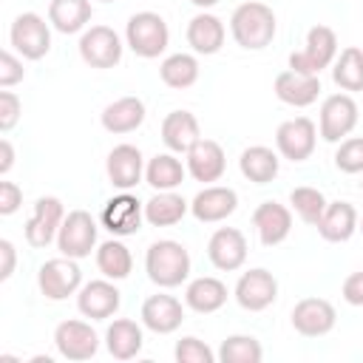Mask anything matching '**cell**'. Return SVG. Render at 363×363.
<instances>
[{
	"instance_id": "obj_43",
	"label": "cell",
	"mask_w": 363,
	"mask_h": 363,
	"mask_svg": "<svg viewBox=\"0 0 363 363\" xmlns=\"http://www.w3.org/2000/svg\"><path fill=\"white\" fill-rule=\"evenodd\" d=\"M23 204V190L14 182H0V216L17 213Z\"/></svg>"
},
{
	"instance_id": "obj_49",
	"label": "cell",
	"mask_w": 363,
	"mask_h": 363,
	"mask_svg": "<svg viewBox=\"0 0 363 363\" xmlns=\"http://www.w3.org/2000/svg\"><path fill=\"white\" fill-rule=\"evenodd\" d=\"M102 3H116V0H102Z\"/></svg>"
},
{
	"instance_id": "obj_29",
	"label": "cell",
	"mask_w": 363,
	"mask_h": 363,
	"mask_svg": "<svg viewBox=\"0 0 363 363\" xmlns=\"http://www.w3.org/2000/svg\"><path fill=\"white\" fill-rule=\"evenodd\" d=\"M142 343H145L142 326L130 318H116L105 332V346H108L111 357H116V360L136 357L142 352Z\"/></svg>"
},
{
	"instance_id": "obj_13",
	"label": "cell",
	"mask_w": 363,
	"mask_h": 363,
	"mask_svg": "<svg viewBox=\"0 0 363 363\" xmlns=\"http://www.w3.org/2000/svg\"><path fill=\"white\" fill-rule=\"evenodd\" d=\"M62 218H65V210H62V201L57 196H40L34 201V213L31 218L26 221V241L34 247V250H43L48 247L60 227H62Z\"/></svg>"
},
{
	"instance_id": "obj_32",
	"label": "cell",
	"mask_w": 363,
	"mask_h": 363,
	"mask_svg": "<svg viewBox=\"0 0 363 363\" xmlns=\"http://www.w3.org/2000/svg\"><path fill=\"white\" fill-rule=\"evenodd\" d=\"M238 167H241L244 179H250L255 184H267L278 176V153L267 145H252V147L241 150Z\"/></svg>"
},
{
	"instance_id": "obj_9",
	"label": "cell",
	"mask_w": 363,
	"mask_h": 363,
	"mask_svg": "<svg viewBox=\"0 0 363 363\" xmlns=\"http://www.w3.org/2000/svg\"><path fill=\"white\" fill-rule=\"evenodd\" d=\"M357 125V102L349 94H332L320 105L318 133L323 142H343Z\"/></svg>"
},
{
	"instance_id": "obj_40",
	"label": "cell",
	"mask_w": 363,
	"mask_h": 363,
	"mask_svg": "<svg viewBox=\"0 0 363 363\" xmlns=\"http://www.w3.org/2000/svg\"><path fill=\"white\" fill-rule=\"evenodd\" d=\"M173 357H176V363H216L218 354H216L204 340L187 335V337H182V340L176 343Z\"/></svg>"
},
{
	"instance_id": "obj_6",
	"label": "cell",
	"mask_w": 363,
	"mask_h": 363,
	"mask_svg": "<svg viewBox=\"0 0 363 363\" xmlns=\"http://www.w3.org/2000/svg\"><path fill=\"white\" fill-rule=\"evenodd\" d=\"M96 221L88 210H71L65 218H62V227L57 233V250L60 255H68V258H88L91 250L96 247Z\"/></svg>"
},
{
	"instance_id": "obj_26",
	"label": "cell",
	"mask_w": 363,
	"mask_h": 363,
	"mask_svg": "<svg viewBox=\"0 0 363 363\" xmlns=\"http://www.w3.org/2000/svg\"><path fill=\"white\" fill-rule=\"evenodd\" d=\"M201 139L199 119L190 111H170L162 119V142L173 153H187Z\"/></svg>"
},
{
	"instance_id": "obj_36",
	"label": "cell",
	"mask_w": 363,
	"mask_h": 363,
	"mask_svg": "<svg viewBox=\"0 0 363 363\" xmlns=\"http://www.w3.org/2000/svg\"><path fill=\"white\" fill-rule=\"evenodd\" d=\"M159 77H162V82L167 88H176V91L190 88L199 79V60L193 54H182V51L179 54H170V57L162 60Z\"/></svg>"
},
{
	"instance_id": "obj_39",
	"label": "cell",
	"mask_w": 363,
	"mask_h": 363,
	"mask_svg": "<svg viewBox=\"0 0 363 363\" xmlns=\"http://www.w3.org/2000/svg\"><path fill=\"white\" fill-rule=\"evenodd\" d=\"M335 167L340 173H363V136H349L337 145Z\"/></svg>"
},
{
	"instance_id": "obj_12",
	"label": "cell",
	"mask_w": 363,
	"mask_h": 363,
	"mask_svg": "<svg viewBox=\"0 0 363 363\" xmlns=\"http://www.w3.org/2000/svg\"><path fill=\"white\" fill-rule=\"evenodd\" d=\"M142 218H145V204L136 196H130L128 190H122L119 196L108 199L105 207H102V216H99L102 227L111 235H116V238H125V235L139 233Z\"/></svg>"
},
{
	"instance_id": "obj_19",
	"label": "cell",
	"mask_w": 363,
	"mask_h": 363,
	"mask_svg": "<svg viewBox=\"0 0 363 363\" xmlns=\"http://www.w3.org/2000/svg\"><path fill=\"white\" fill-rule=\"evenodd\" d=\"M187 173L196 179V182H218L227 170V156H224V147L216 142V139H199L187 153Z\"/></svg>"
},
{
	"instance_id": "obj_25",
	"label": "cell",
	"mask_w": 363,
	"mask_h": 363,
	"mask_svg": "<svg viewBox=\"0 0 363 363\" xmlns=\"http://www.w3.org/2000/svg\"><path fill=\"white\" fill-rule=\"evenodd\" d=\"M224 37H227L224 23L210 11H199L187 23V45L196 54H204V57L207 54H218L221 45H224Z\"/></svg>"
},
{
	"instance_id": "obj_31",
	"label": "cell",
	"mask_w": 363,
	"mask_h": 363,
	"mask_svg": "<svg viewBox=\"0 0 363 363\" xmlns=\"http://www.w3.org/2000/svg\"><path fill=\"white\" fill-rule=\"evenodd\" d=\"M48 23L60 34H77L91 23V0H51Z\"/></svg>"
},
{
	"instance_id": "obj_34",
	"label": "cell",
	"mask_w": 363,
	"mask_h": 363,
	"mask_svg": "<svg viewBox=\"0 0 363 363\" xmlns=\"http://www.w3.org/2000/svg\"><path fill=\"white\" fill-rule=\"evenodd\" d=\"M187 167H182V162L173 153H156L147 164H145V182L153 190H176L184 182Z\"/></svg>"
},
{
	"instance_id": "obj_16",
	"label": "cell",
	"mask_w": 363,
	"mask_h": 363,
	"mask_svg": "<svg viewBox=\"0 0 363 363\" xmlns=\"http://www.w3.org/2000/svg\"><path fill=\"white\" fill-rule=\"evenodd\" d=\"M337 312L326 298H303L292 306V326L303 337H320L335 329Z\"/></svg>"
},
{
	"instance_id": "obj_14",
	"label": "cell",
	"mask_w": 363,
	"mask_h": 363,
	"mask_svg": "<svg viewBox=\"0 0 363 363\" xmlns=\"http://www.w3.org/2000/svg\"><path fill=\"white\" fill-rule=\"evenodd\" d=\"M54 346L57 352L65 357V360H91L99 349V335L94 332L91 323L85 320H62L57 329H54Z\"/></svg>"
},
{
	"instance_id": "obj_3",
	"label": "cell",
	"mask_w": 363,
	"mask_h": 363,
	"mask_svg": "<svg viewBox=\"0 0 363 363\" xmlns=\"http://www.w3.org/2000/svg\"><path fill=\"white\" fill-rule=\"evenodd\" d=\"M125 43H128V48L136 57L153 60V57L164 54L167 43H170V28H167L162 14H156V11H136L128 20V26H125Z\"/></svg>"
},
{
	"instance_id": "obj_22",
	"label": "cell",
	"mask_w": 363,
	"mask_h": 363,
	"mask_svg": "<svg viewBox=\"0 0 363 363\" xmlns=\"http://www.w3.org/2000/svg\"><path fill=\"white\" fill-rule=\"evenodd\" d=\"M184 320V306L179 298L173 295H150L145 303H142V323L145 329L156 332V335H170L182 326Z\"/></svg>"
},
{
	"instance_id": "obj_10",
	"label": "cell",
	"mask_w": 363,
	"mask_h": 363,
	"mask_svg": "<svg viewBox=\"0 0 363 363\" xmlns=\"http://www.w3.org/2000/svg\"><path fill=\"white\" fill-rule=\"evenodd\" d=\"M315 142H318V128L309 116L286 119L275 130V147L289 162H306L315 150Z\"/></svg>"
},
{
	"instance_id": "obj_48",
	"label": "cell",
	"mask_w": 363,
	"mask_h": 363,
	"mask_svg": "<svg viewBox=\"0 0 363 363\" xmlns=\"http://www.w3.org/2000/svg\"><path fill=\"white\" fill-rule=\"evenodd\" d=\"M357 230H360V233H363V216H360V218H357Z\"/></svg>"
},
{
	"instance_id": "obj_37",
	"label": "cell",
	"mask_w": 363,
	"mask_h": 363,
	"mask_svg": "<svg viewBox=\"0 0 363 363\" xmlns=\"http://www.w3.org/2000/svg\"><path fill=\"white\" fill-rule=\"evenodd\" d=\"M261 357H264V349L252 335H230L218 346L221 363H261Z\"/></svg>"
},
{
	"instance_id": "obj_2",
	"label": "cell",
	"mask_w": 363,
	"mask_h": 363,
	"mask_svg": "<svg viewBox=\"0 0 363 363\" xmlns=\"http://www.w3.org/2000/svg\"><path fill=\"white\" fill-rule=\"evenodd\" d=\"M145 272L162 289H173V286L184 284L187 275H190V252H187V247L173 241V238L153 241L147 247V252H145Z\"/></svg>"
},
{
	"instance_id": "obj_42",
	"label": "cell",
	"mask_w": 363,
	"mask_h": 363,
	"mask_svg": "<svg viewBox=\"0 0 363 363\" xmlns=\"http://www.w3.org/2000/svg\"><path fill=\"white\" fill-rule=\"evenodd\" d=\"M26 68H23V60H17L11 51H3L0 54V88H11L23 79Z\"/></svg>"
},
{
	"instance_id": "obj_45",
	"label": "cell",
	"mask_w": 363,
	"mask_h": 363,
	"mask_svg": "<svg viewBox=\"0 0 363 363\" xmlns=\"http://www.w3.org/2000/svg\"><path fill=\"white\" fill-rule=\"evenodd\" d=\"M0 255H3V267H0V281H9L11 272H14V261H17V252H14V244L9 238L0 241Z\"/></svg>"
},
{
	"instance_id": "obj_28",
	"label": "cell",
	"mask_w": 363,
	"mask_h": 363,
	"mask_svg": "<svg viewBox=\"0 0 363 363\" xmlns=\"http://www.w3.org/2000/svg\"><path fill=\"white\" fill-rule=\"evenodd\" d=\"M145 122V102L139 96H119L102 111V128L108 133H130Z\"/></svg>"
},
{
	"instance_id": "obj_11",
	"label": "cell",
	"mask_w": 363,
	"mask_h": 363,
	"mask_svg": "<svg viewBox=\"0 0 363 363\" xmlns=\"http://www.w3.org/2000/svg\"><path fill=\"white\" fill-rule=\"evenodd\" d=\"M233 295H235V301H238L241 309H247V312H264L278 298V281H275V275L269 269L255 267V269L241 272V278L235 281V292Z\"/></svg>"
},
{
	"instance_id": "obj_35",
	"label": "cell",
	"mask_w": 363,
	"mask_h": 363,
	"mask_svg": "<svg viewBox=\"0 0 363 363\" xmlns=\"http://www.w3.org/2000/svg\"><path fill=\"white\" fill-rule=\"evenodd\" d=\"M332 79L340 91H363V48L349 45L340 51V57H335L332 65Z\"/></svg>"
},
{
	"instance_id": "obj_46",
	"label": "cell",
	"mask_w": 363,
	"mask_h": 363,
	"mask_svg": "<svg viewBox=\"0 0 363 363\" xmlns=\"http://www.w3.org/2000/svg\"><path fill=\"white\" fill-rule=\"evenodd\" d=\"M11 164H14V147L9 139H0V173L6 176L11 170Z\"/></svg>"
},
{
	"instance_id": "obj_23",
	"label": "cell",
	"mask_w": 363,
	"mask_h": 363,
	"mask_svg": "<svg viewBox=\"0 0 363 363\" xmlns=\"http://www.w3.org/2000/svg\"><path fill=\"white\" fill-rule=\"evenodd\" d=\"M320 94V79L312 74H301V71H281L275 77V96L292 108H306L318 99Z\"/></svg>"
},
{
	"instance_id": "obj_1",
	"label": "cell",
	"mask_w": 363,
	"mask_h": 363,
	"mask_svg": "<svg viewBox=\"0 0 363 363\" xmlns=\"http://www.w3.org/2000/svg\"><path fill=\"white\" fill-rule=\"evenodd\" d=\"M275 11L261 0H247L230 14V34L247 51H261L275 37Z\"/></svg>"
},
{
	"instance_id": "obj_50",
	"label": "cell",
	"mask_w": 363,
	"mask_h": 363,
	"mask_svg": "<svg viewBox=\"0 0 363 363\" xmlns=\"http://www.w3.org/2000/svg\"><path fill=\"white\" fill-rule=\"evenodd\" d=\"M360 190H363V182H360Z\"/></svg>"
},
{
	"instance_id": "obj_44",
	"label": "cell",
	"mask_w": 363,
	"mask_h": 363,
	"mask_svg": "<svg viewBox=\"0 0 363 363\" xmlns=\"http://www.w3.org/2000/svg\"><path fill=\"white\" fill-rule=\"evenodd\" d=\"M340 295H343L346 303H352V306H363V269L346 275V281H343V286H340Z\"/></svg>"
},
{
	"instance_id": "obj_24",
	"label": "cell",
	"mask_w": 363,
	"mask_h": 363,
	"mask_svg": "<svg viewBox=\"0 0 363 363\" xmlns=\"http://www.w3.org/2000/svg\"><path fill=\"white\" fill-rule=\"evenodd\" d=\"M357 218L360 216H357L354 204H349V201H332V204H326V210H323V216H320V221L315 227H318V233H320L323 241L343 244V241H349L354 235Z\"/></svg>"
},
{
	"instance_id": "obj_33",
	"label": "cell",
	"mask_w": 363,
	"mask_h": 363,
	"mask_svg": "<svg viewBox=\"0 0 363 363\" xmlns=\"http://www.w3.org/2000/svg\"><path fill=\"white\" fill-rule=\"evenodd\" d=\"M96 269H99L105 278H111V281H122V278H128L130 269H133V255H130V250H128L122 241H116V235H113L111 241H102V244L96 247Z\"/></svg>"
},
{
	"instance_id": "obj_21",
	"label": "cell",
	"mask_w": 363,
	"mask_h": 363,
	"mask_svg": "<svg viewBox=\"0 0 363 363\" xmlns=\"http://www.w3.org/2000/svg\"><path fill=\"white\" fill-rule=\"evenodd\" d=\"M252 227L264 247H275L292 233V210L278 201H261L252 213Z\"/></svg>"
},
{
	"instance_id": "obj_47",
	"label": "cell",
	"mask_w": 363,
	"mask_h": 363,
	"mask_svg": "<svg viewBox=\"0 0 363 363\" xmlns=\"http://www.w3.org/2000/svg\"><path fill=\"white\" fill-rule=\"evenodd\" d=\"M190 3H193L196 9H201V11H207V9H213L218 0H190Z\"/></svg>"
},
{
	"instance_id": "obj_41",
	"label": "cell",
	"mask_w": 363,
	"mask_h": 363,
	"mask_svg": "<svg viewBox=\"0 0 363 363\" xmlns=\"http://www.w3.org/2000/svg\"><path fill=\"white\" fill-rule=\"evenodd\" d=\"M20 113H23L20 96H17L14 91H9V88H3V91H0V130L9 133V130L17 125Z\"/></svg>"
},
{
	"instance_id": "obj_4",
	"label": "cell",
	"mask_w": 363,
	"mask_h": 363,
	"mask_svg": "<svg viewBox=\"0 0 363 363\" xmlns=\"http://www.w3.org/2000/svg\"><path fill=\"white\" fill-rule=\"evenodd\" d=\"M337 57V37L329 26H312L306 31V45L303 51L289 54V68L301 74L318 77L323 68H329Z\"/></svg>"
},
{
	"instance_id": "obj_7",
	"label": "cell",
	"mask_w": 363,
	"mask_h": 363,
	"mask_svg": "<svg viewBox=\"0 0 363 363\" xmlns=\"http://www.w3.org/2000/svg\"><path fill=\"white\" fill-rule=\"evenodd\" d=\"M37 286L48 301H65L68 295H77L82 286V269L77 258L60 255L45 261L37 272Z\"/></svg>"
},
{
	"instance_id": "obj_5",
	"label": "cell",
	"mask_w": 363,
	"mask_h": 363,
	"mask_svg": "<svg viewBox=\"0 0 363 363\" xmlns=\"http://www.w3.org/2000/svg\"><path fill=\"white\" fill-rule=\"evenodd\" d=\"M9 40L11 48L23 57V60H43L51 51V31L48 23L37 14V11H23L14 17L11 28H9Z\"/></svg>"
},
{
	"instance_id": "obj_30",
	"label": "cell",
	"mask_w": 363,
	"mask_h": 363,
	"mask_svg": "<svg viewBox=\"0 0 363 363\" xmlns=\"http://www.w3.org/2000/svg\"><path fill=\"white\" fill-rule=\"evenodd\" d=\"M187 210H190V201H184L179 193L156 190V196L145 201V221L153 227H173L184 218Z\"/></svg>"
},
{
	"instance_id": "obj_18",
	"label": "cell",
	"mask_w": 363,
	"mask_h": 363,
	"mask_svg": "<svg viewBox=\"0 0 363 363\" xmlns=\"http://www.w3.org/2000/svg\"><path fill=\"white\" fill-rule=\"evenodd\" d=\"M108 182L116 190H133L145 176V159L136 145H116L105 162Z\"/></svg>"
},
{
	"instance_id": "obj_8",
	"label": "cell",
	"mask_w": 363,
	"mask_h": 363,
	"mask_svg": "<svg viewBox=\"0 0 363 363\" xmlns=\"http://www.w3.org/2000/svg\"><path fill=\"white\" fill-rule=\"evenodd\" d=\"M122 40L111 26H91L79 37V57L91 68H113L122 60Z\"/></svg>"
},
{
	"instance_id": "obj_17",
	"label": "cell",
	"mask_w": 363,
	"mask_h": 363,
	"mask_svg": "<svg viewBox=\"0 0 363 363\" xmlns=\"http://www.w3.org/2000/svg\"><path fill=\"white\" fill-rule=\"evenodd\" d=\"M122 303V295L119 289L113 286L111 278H96V281H88L79 286L77 292V309L91 318V320H105L111 318Z\"/></svg>"
},
{
	"instance_id": "obj_27",
	"label": "cell",
	"mask_w": 363,
	"mask_h": 363,
	"mask_svg": "<svg viewBox=\"0 0 363 363\" xmlns=\"http://www.w3.org/2000/svg\"><path fill=\"white\" fill-rule=\"evenodd\" d=\"M184 303L199 312V315H210V312H218L224 303H227V284L213 278V275H201V278H193L184 289Z\"/></svg>"
},
{
	"instance_id": "obj_38",
	"label": "cell",
	"mask_w": 363,
	"mask_h": 363,
	"mask_svg": "<svg viewBox=\"0 0 363 363\" xmlns=\"http://www.w3.org/2000/svg\"><path fill=\"white\" fill-rule=\"evenodd\" d=\"M289 204H292V210L298 213V218L301 221H306V224H318L320 221V216H323V210H326V196L318 190V187H295L292 193H289Z\"/></svg>"
},
{
	"instance_id": "obj_20",
	"label": "cell",
	"mask_w": 363,
	"mask_h": 363,
	"mask_svg": "<svg viewBox=\"0 0 363 363\" xmlns=\"http://www.w3.org/2000/svg\"><path fill=\"white\" fill-rule=\"evenodd\" d=\"M235 207H238V193L233 187H221V184H210V187L199 190L190 201V213L204 224L224 221L227 216L235 213Z\"/></svg>"
},
{
	"instance_id": "obj_15",
	"label": "cell",
	"mask_w": 363,
	"mask_h": 363,
	"mask_svg": "<svg viewBox=\"0 0 363 363\" xmlns=\"http://www.w3.org/2000/svg\"><path fill=\"white\" fill-rule=\"evenodd\" d=\"M207 258L221 272H235L247 261V238L235 227H218L207 241Z\"/></svg>"
}]
</instances>
